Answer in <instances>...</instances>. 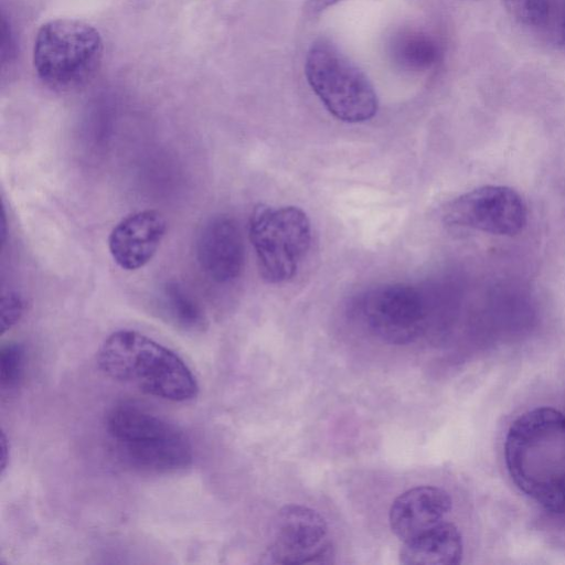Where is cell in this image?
I'll list each match as a JSON object with an SVG mask.
<instances>
[{
  "mask_svg": "<svg viewBox=\"0 0 565 565\" xmlns=\"http://www.w3.org/2000/svg\"><path fill=\"white\" fill-rule=\"evenodd\" d=\"M504 462L514 486L553 514L565 513V414L541 406L510 425Z\"/></svg>",
  "mask_w": 565,
  "mask_h": 565,
  "instance_id": "obj_1",
  "label": "cell"
},
{
  "mask_svg": "<svg viewBox=\"0 0 565 565\" xmlns=\"http://www.w3.org/2000/svg\"><path fill=\"white\" fill-rule=\"evenodd\" d=\"M97 365L108 377L171 402L196 397L199 385L172 350L135 330H118L100 344Z\"/></svg>",
  "mask_w": 565,
  "mask_h": 565,
  "instance_id": "obj_2",
  "label": "cell"
},
{
  "mask_svg": "<svg viewBox=\"0 0 565 565\" xmlns=\"http://www.w3.org/2000/svg\"><path fill=\"white\" fill-rule=\"evenodd\" d=\"M103 51L100 33L93 25L77 19H54L38 30L33 66L46 86L70 92L96 74Z\"/></svg>",
  "mask_w": 565,
  "mask_h": 565,
  "instance_id": "obj_3",
  "label": "cell"
},
{
  "mask_svg": "<svg viewBox=\"0 0 565 565\" xmlns=\"http://www.w3.org/2000/svg\"><path fill=\"white\" fill-rule=\"evenodd\" d=\"M307 81L328 111L345 122H363L376 115L375 90L355 64L334 45L318 41L306 56Z\"/></svg>",
  "mask_w": 565,
  "mask_h": 565,
  "instance_id": "obj_4",
  "label": "cell"
},
{
  "mask_svg": "<svg viewBox=\"0 0 565 565\" xmlns=\"http://www.w3.org/2000/svg\"><path fill=\"white\" fill-rule=\"evenodd\" d=\"M248 231L264 279L270 284L291 279L311 244L308 215L297 206L258 204Z\"/></svg>",
  "mask_w": 565,
  "mask_h": 565,
  "instance_id": "obj_5",
  "label": "cell"
},
{
  "mask_svg": "<svg viewBox=\"0 0 565 565\" xmlns=\"http://www.w3.org/2000/svg\"><path fill=\"white\" fill-rule=\"evenodd\" d=\"M356 311L367 330L390 344H408L422 333L426 308L415 287L392 282L369 289L359 298Z\"/></svg>",
  "mask_w": 565,
  "mask_h": 565,
  "instance_id": "obj_6",
  "label": "cell"
},
{
  "mask_svg": "<svg viewBox=\"0 0 565 565\" xmlns=\"http://www.w3.org/2000/svg\"><path fill=\"white\" fill-rule=\"evenodd\" d=\"M267 557L275 564H326L332 561L333 545L328 525L311 508L288 504L274 521Z\"/></svg>",
  "mask_w": 565,
  "mask_h": 565,
  "instance_id": "obj_7",
  "label": "cell"
},
{
  "mask_svg": "<svg viewBox=\"0 0 565 565\" xmlns=\"http://www.w3.org/2000/svg\"><path fill=\"white\" fill-rule=\"evenodd\" d=\"M443 216L450 225L512 236L524 228L527 212L522 198L513 189L484 185L449 202Z\"/></svg>",
  "mask_w": 565,
  "mask_h": 565,
  "instance_id": "obj_8",
  "label": "cell"
},
{
  "mask_svg": "<svg viewBox=\"0 0 565 565\" xmlns=\"http://www.w3.org/2000/svg\"><path fill=\"white\" fill-rule=\"evenodd\" d=\"M196 258L207 278L217 284L236 280L244 268V241L236 221L218 214L201 227L196 239Z\"/></svg>",
  "mask_w": 565,
  "mask_h": 565,
  "instance_id": "obj_9",
  "label": "cell"
},
{
  "mask_svg": "<svg viewBox=\"0 0 565 565\" xmlns=\"http://www.w3.org/2000/svg\"><path fill=\"white\" fill-rule=\"evenodd\" d=\"M167 232V220L158 210H142L121 218L108 236L113 260L124 270H137L156 255Z\"/></svg>",
  "mask_w": 565,
  "mask_h": 565,
  "instance_id": "obj_10",
  "label": "cell"
},
{
  "mask_svg": "<svg viewBox=\"0 0 565 565\" xmlns=\"http://www.w3.org/2000/svg\"><path fill=\"white\" fill-rule=\"evenodd\" d=\"M111 447L124 466L145 473L175 472L193 460L191 444L179 427L160 436L111 443Z\"/></svg>",
  "mask_w": 565,
  "mask_h": 565,
  "instance_id": "obj_11",
  "label": "cell"
},
{
  "mask_svg": "<svg viewBox=\"0 0 565 565\" xmlns=\"http://www.w3.org/2000/svg\"><path fill=\"white\" fill-rule=\"evenodd\" d=\"M451 508V497L443 488L415 487L393 501L388 515L390 526L405 542L444 522Z\"/></svg>",
  "mask_w": 565,
  "mask_h": 565,
  "instance_id": "obj_12",
  "label": "cell"
},
{
  "mask_svg": "<svg viewBox=\"0 0 565 565\" xmlns=\"http://www.w3.org/2000/svg\"><path fill=\"white\" fill-rule=\"evenodd\" d=\"M403 543L399 562L405 565L458 564L463 554L460 531L446 521Z\"/></svg>",
  "mask_w": 565,
  "mask_h": 565,
  "instance_id": "obj_13",
  "label": "cell"
},
{
  "mask_svg": "<svg viewBox=\"0 0 565 565\" xmlns=\"http://www.w3.org/2000/svg\"><path fill=\"white\" fill-rule=\"evenodd\" d=\"M159 303L168 320L184 331H203L207 326L202 307L179 281L164 282Z\"/></svg>",
  "mask_w": 565,
  "mask_h": 565,
  "instance_id": "obj_14",
  "label": "cell"
},
{
  "mask_svg": "<svg viewBox=\"0 0 565 565\" xmlns=\"http://www.w3.org/2000/svg\"><path fill=\"white\" fill-rule=\"evenodd\" d=\"M396 61L405 68L425 71L439 58V46L428 34L411 31L402 34L394 43Z\"/></svg>",
  "mask_w": 565,
  "mask_h": 565,
  "instance_id": "obj_15",
  "label": "cell"
},
{
  "mask_svg": "<svg viewBox=\"0 0 565 565\" xmlns=\"http://www.w3.org/2000/svg\"><path fill=\"white\" fill-rule=\"evenodd\" d=\"M24 348L15 342L8 343L0 352V385L2 393L17 388L24 372Z\"/></svg>",
  "mask_w": 565,
  "mask_h": 565,
  "instance_id": "obj_16",
  "label": "cell"
},
{
  "mask_svg": "<svg viewBox=\"0 0 565 565\" xmlns=\"http://www.w3.org/2000/svg\"><path fill=\"white\" fill-rule=\"evenodd\" d=\"M514 18L527 25L544 24L551 12L552 0H503Z\"/></svg>",
  "mask_w": 565,
  "mask_h": 565,
  "instance_id": "obj_17",
  "label": "cell"
},
{
  "mask_svg": "<svg viewBox=\"0 0 565 565\" xmlns=\"http://www.w3.org/2000/svg\"><path fill=\"white\" fill-rule=\"evenodd\" d=\"M24 311V300L18 291H7L1 298V334L14 327Z\"/></svg>",
  "mask_w": 565,
  "mask_h": 565,
  "instance_id": "obj_18",
  "label": "cell"
},
{
  "mask_svg": "<svg viewBox=\"0 0 565 565\" xmlns=\"http://www.w3.org/2000/svg\"><path fill=\"white\" fill-rule=\"evenodd\" d=\"M1 34H2L1 58L4 62L6 60H10L11 56L14 55L15 45H14L10 25L8 24V22L3 15L1 19Z\"/></svg>",
  "mask_w": 565,
  "mask_h": 565,
  "instance_id": "obj_19",
  "label": "cell"
},
{
  "mask_svg": "<svg viewBox=\"0 0 565 565\" xmlns=\"http://www.w3.org/2000/svg\"><path fill=\"white\" fill-rule=\"evenodd\" d=\"M339 0H308L306 4V11L310 15H315L334 4Z\"/></svg>",
  "mask_w": 565,
  "mask_h": 565,
  "instance_id": "obj_20",
  "label": "cell"
},
{
  "mask_svg": "<svg viewBox=\"0 0 565 565\" xmlns=\"http://www.w3.org/2000/svg\"><path fill=\"white\" fill-rule=\"evenodd\" d=\"M1 449H2V455H1V475H3L6 468H7V462H8V459H9V446H8V440H7V437H6V434L2 431L1 434Z\"/></svg>",
  "mask_w": 565,
  "mask_h": 565,
  "instance_id": "obj_21",
  "label": "cell"
}]
</instances>
